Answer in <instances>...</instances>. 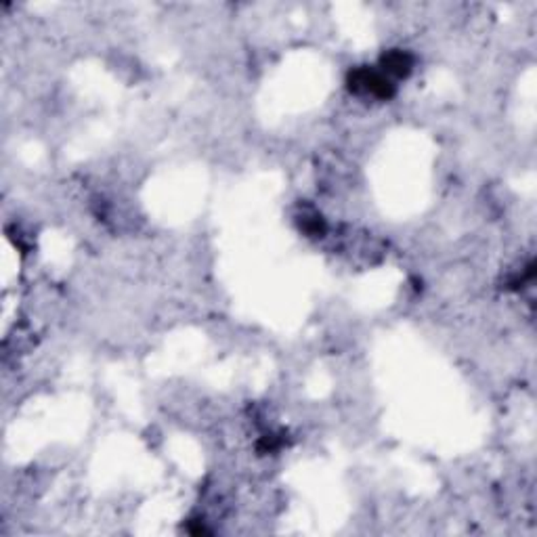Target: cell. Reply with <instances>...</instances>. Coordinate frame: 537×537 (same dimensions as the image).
<instances>
[{
	"label": "cell",
	"instance_id": "6da1fadb",
	"mask_svg": "<svg viewBox=\"0 0 537 537\" xmlns=\"http://www.w3.org/2000/svg\"><path fill=\"white\" fill-rule=\"evenodd\" d=\"M348 88L357 95H372L376 99H390L395 95V84L388 76L374 67H355L348 78Z\"/></svg>",
	"mask_w": 537,
	"mask_h": 537
},
{
	"label": "cell",
	"instance_id": "7a4b0ae2",
	"mask_svg": "<svg viewBox=\"0 0 537 537\" xmlns=\"http://www.w3.org/2000/svg\"><path fill=\"white\" fill-rule=\"evenodd\" d=\"M412 67H414L412 55L401 48L386 50L380 57V72L388 78H405V76H409Z\"/></svg>",
	"mask_w": 537,
	"mask_h": 537
},
{
	"label": "cell",
	"instance_id": "3957f363",
	"mask_svg": "<svg viewBox=\"0 0 537 537\" xmlns=\"http://www.w3.org/2000/svg\"><path fill=\"white\" fill-rule=\"evenodd\" d=\"M300 227L306 236H313V238H321L325 233V223L319 215H304L300 221Z\"/></svg>",
	"mask_w": 537,
	"mask_h": 537
},
{
	"label": "cell",
	"instance_id": "277c9868",
	"mask_svg": "<svg viewBox=\"0 0 537 537\" xmlns=\"http://www.w3.org/2000/svg\"><path fill=\"white\" fill-rule=\"evenodd\" d=\"M279 447H281V439H277L275 435H267V437H263V441L259 443V451H263V454L277 451Z\"/></svg>",
	"mask_w": 537,
	"mask_h": 537
}]
</instances>
